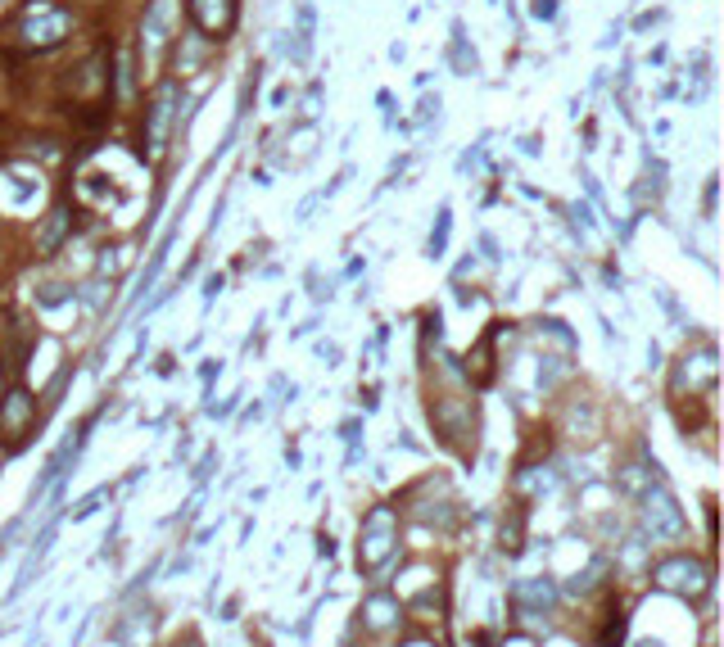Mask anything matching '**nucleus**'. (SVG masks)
<instances>
[{
    "label": "nucleus",
    "mask_w": 724,
    "mask_h": 647,
    "mask_svg": "<svg viewBox=\"0 0 724 647\" xmlns=\"http://www.w3.org/2000/svg\"><path fill=\"white\" fill-rule=\"evenodd\" d=\"M399 616H403V607L390 598V593H372L367 602H362V625H367V629H394L399 625Z\"/></svg>",
    "instance_id": "7"
},
{
    "label": "nucleus",
    "mask_w": 724,
    "mask_h": 647,
    "mask_svg": "<svg viewBox=\"0 0 724 647\" xmlns=\"http://www.w3.org/2000/svg\"><path fill=\"white\" fill-rule=\"evenodd\" d=\"M168 23H173V0H155L150 14H145V50H150V59L164 50V41H168Z\"/></svg>",
    "instance_id": "8"
},
{
    "label": "nucleus",
    "mask_w": 724,
    "mask_h": 647,
    "mask_svg": "<svg viewBox=\"0 0 724 647\" xmlns=\"http://www.w3.org/2000/svg\"><path fill=\"white\" fill-rule=\"evenodd\" d=\"M68 227H72V218H68V208L59 204V208L50 213V218H46V227L37 231V249H41V254H55V249H59V240L68 236Z\"/></svg>",
    "instance_id": "11"
},
{
    "label": "nucleus",
    "mask_w": 724,
    "mask_h": 647,
    "mask_svg": "<svg viewBox=\"0 0 724 647\" xmlns=\"http://www.w3.org/2000/svg\"><path fill=\"white\" fill-rule=\"evenodd\" d=\"M643 647H661V643H643Z\"/></svg>",
    "instance_id": "15"
},
{
    "label": "nucleus",
    "mask_w": 724,
    "mask_h": 647,
    "mask_svg": "<svg viewBox=\"0 0 724 647\" xmlns=\"http://www.w3.org/2000/svg\"><path fill=\"white\" fill-rule=\"evenodd\" d=\"M444 240H449V208L440 213V231L430 236V254H440V249H444Z\"/></svg>",
    "instance_id": "12"
},
{
    "label": "nucleus",
    "mask_w": 724,
    "mask_h": 647,
    "mask_svg": "<svg viewBox=\"0 0 724 647\" xmlns=\"http://www.w3.org/2000/svg\"><path fill=\"white\" fill-rule=\"evenodd\" d=\"M417 647H425V643H417Z\"/></svg>",
    "instance_id": "17"
},
{
    "label": "nucleus",
    "mask_w": 724,
    "mask_h": 647,
    "mask_svg": "<svg viewBox=\"0 0 724 647\" xmlns=\"http://www.w3.org/2000/svg\"><path fill=\"white\" fill-rule=\"evenodd\" d=\"M190 19L199 23V32L223 37L236 23V0H190Z\"/></svg>",
    "instance_id": "6"
},
{
    "label": "nucleus",
    "mask_w": 724,
    "mask_h": 647,
    "mask_svg": "<svg viewBox=\"0 0 724 647\" xmlns=\"http://www.w3.org/2000/svg\"><path fill=\"white\" fill-rule=\"evenodd\" d=\"M535 14H539V19H552L557 5H552V0H535Z\"/></svg>",
    "instance_id": "13"
},
{
    "label": "nucleus",
    "mask_w": 724,
    "mask_h": 647,
    "mask_svg": "<svg viewBox=\"0 0 724 647\" xmlns=\"http://www.w3.org/2000/svg\"><path fill=\"white\" fill-rule=\"evenodd\" d=\"M517 598H521V607H530V611H552L557 584H552V580H521V584H517Z\"/></svg>",
    "instance_id": "10"
},
{
    "label": "nucleus",
    "mask_w": 724,
    "mask_h": 647,
    "mask_svg": "<svg viewBox=\"0 0 724 647\" xmlns=\"http://www.w3.org/2000/svg\"><path fill=\"white\" fill-rule=\"evenodd\" d=\"M190 647H199V643H190Z\"/></svg>",
    "instance_id": "16"
},
{
    "label": "nucleus",
    "mask_w": 724,
    "mask_h": 647,
    "mask_svg": "<svg viewBox=\"0 0 724 647\" xmlns=\"http://www.w3.org/2000/svg\"><path fill=\"white\" fill-rule=\"evenodd\" d=\"M63 299H68V295L59 290V285H50V295H41V304H63Z\"/></svg>",
    "instance_id": "14"
},
{
    "label": "nucleus",
    "mask_w": 724,
    "mask_h": 647,
    "mask_svg": "<svg viewBox=\"0 0 724 647\" xmlns=\"http://www.w3.org/2000/svg\"><path fill=\"white\" fill-rule=\"evenodd\" d=\"M173 100H177V87H164L155 109H150V146L159 150L164 140H168V122H173Z\"/></svg>",
    "instance_id": "9"
},
{
    "label": "nucleus",
    "mask_w": 724,
    "mask_h": 647,
    "mask_svg": "<svg viewBox=\"0 0 724 647\" xmlns=\"http://www.w3.org/2000/svg\"><path fill=\"white\" fill-rule=\"evenodd\" d=\"M68 28H72L68 10H59V5H46V0H32V5L23 10V23H19L23 41H28V46H37V50H50V46H59V41L68 37Z\"/></svg>",
    "instance_id": "2"
},
{
    "label": "nucleus",
    "mask_w": 724,
    "mask_h": 647,
    "mask_svg": "<svg viewBox=\"0 0 724 647\" xmlns=\"http://www.w3.org/2000/svg\"><path fill=\"white\" fill-rule=\"evenodd\" d=\"M643 525H647L652 539H679L684 534V512H679V502L661 484L643 489Z\"/></svg>",
    "instance_id": "4"
},
{
    "label": "nucleus",
    "mask_w": 724,
    "mask_h": 647,
    "mask_svg": "<svg viewBox=\"0 0 724 647\" xmlns=\"http://www.w3.org/2000/svg\"><path fill=\"white\" fill-rule=\"evenodd\" d=\"M652 580H657V589L666 593H679V598H702L706 584H711V570L693 557H670L661 561L657 570H652Z\"/></svg>",
    "instance_id": "3"
},
{
    "label": "nucleus",
    "mask_w": 724,
    "mask_h": 647,
    "mask_svg": "<svg viewBox=\"0 0 724 647\" xmlns=\"http://www.w3.org/2000/svg\"><path fill=\"white\" fill-rule=\"evenodd\" d=\"M394 543H399V517H394V508H372L367 521H362L358 561L367 566V570H376V566L394 552Z\"/></svg>",
    "instance_id": "1"
},
{
    "label": "nucleus",
    "mask_w": 724,
    "mask_h": 647,
    "mask_svg": "<svg viewBox=\"0 0 724 647\" xmlns=\"http://www.w3.org/2000/svg\"><path fill=\"white\" fill-rule=\"evenodd\" d=\"M37 421V403L28 390H10L5 399H0V435H10V440H23L28 430Z\"/></svg>",
    "instance_id": "5"
}]
</instances>
